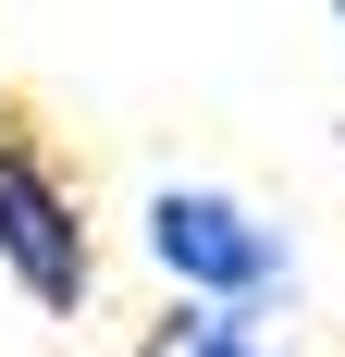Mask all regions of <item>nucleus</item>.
Instances as JSON below:
<instances>
[{"mask_svg": "<svg viewBox=\"0 0 345 357\" xmlns=\"http://www.w3.org/2000/svg\"><path fill=\"white\" fill-rule=\"evenodd\" d=\"M0 271H13L25 308H50V321H87V296H99L87 197H74L62 148L37 136L25 111H0Z\"/></svg>", "mask_w": 345, "mask_h": 357, "instance_id": "f257e3e1", "label": "nucleus"}, {"mask_svg": "<svg viewBox=\"0 0 345 357\" xmlns=\"http://www.w3.org/2000/svg\"><path fill=\"white\" fill-rule=\"evenodd\" d=\"M148 259L172 271V296H210V308H247V321L296 296L284 222L247 210L235 185H148Z\"/></svg>", "mask_w": 345, "mask_h": 357, "instance_id": "f03ea898", "label": "nucleus"}, {"mask_svg": "<svg viewBox=\"0 0 345 357\" xmlns=\"http://www.w3.org/2000/svg\"><path fill=\"white\" fill-rule=\"evenodd\" d=\"M136 357H272L247 308H210V296H172L161 321L136 333Z\"/></svg>", "mask_w": 345, "mask_h": 357, "instance_id": "7ed1b4c3", "label": "nucleus"}]
</instances>
